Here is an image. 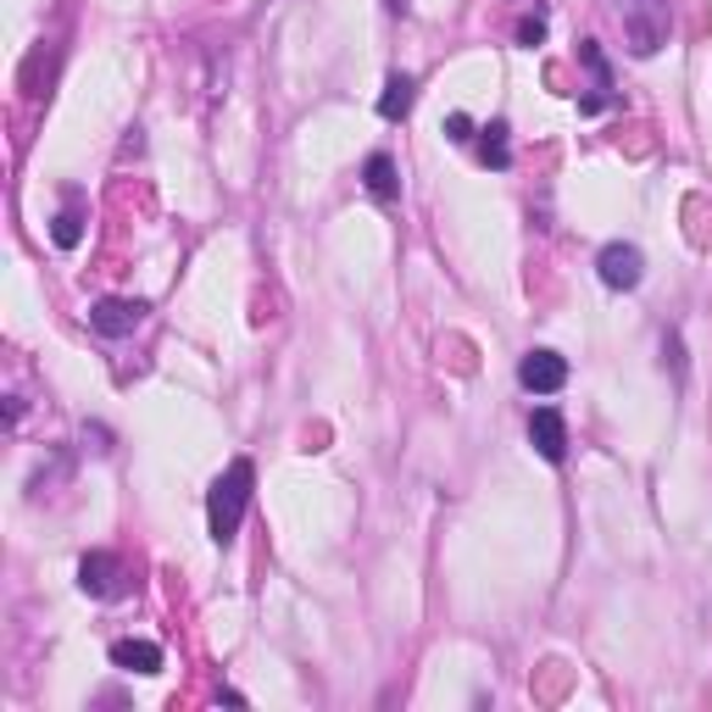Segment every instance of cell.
<instances>
[{"mask_svg":"<svg viewBox=\"0 0 712 712\" xmlns=\"http://www.w3.org/2000/svg\"><path fill=\"white\" fill-rule=\"evenodd\" d=\"M618 7V23H623V40H630V56H657L663 45H668V29H674V18H668V0H612Z\"/></svg>","mask_w":712,"mask_h":712,"instance_id":"obj_2","label":"cell"},{"mask_svg":"<svg viewBox=\"0 0 712 712\" xmlns=\"http://www.w3.org/2000/svg\"><path fill=\"white\" fill-rule=\"evenodd\" d=\"M78 585H84V596H96V601H123L129 596V563L118 552H89L78 563Z\"/></svg>","mask_w":712,"mask_h":712,"instance_id":"obj_3","label":"cell"},{"mask_svg":"<svg viewBox=\"0 0 712 712\" xmlns=\"http://www.w3.org/2000/svg\"><path fill=\"white\" fill-rule=\"evenodd\" d=\"M385 7H390V12H407V0H385Z\"/></svg>","mask_w":712,"mask_h":712,"instance_id":"obj_15","label":"cell"},{"mask_svg":"<svg viewBox=\"0 0 712 712\" xmlns=\"http://www.w3.org/2000/svg\"><path fill=\"white\" fill-rule=\"evenodd\" d=\"M445 140H452V145H468V140H474V123H468L463 112H452V118H445Z\"/></svg>","mask_w":712,"mask_h":712,"instance_id":"obj_14","label":"cell"},{"mask_svg":"<svg viewBox=\"0 0 712 712\" xmlns=\"http://www.w3.org/2000/svg\"><path fill=\"white\" fill-rule=\"evenodd\" d=\"M518 385H523L529 396H557V390L568 385V356H557V351H529L523 363H518Z\"/></svg>","mask_w":712,"mask_h":712,"instance_id":"obj_5","label":"cell"},{"mask_svg":"<svg viewBox=\"0 0 712 712\" xmlns=\"http://www.w3.org/2000/svg\"><path fill=\"white\" fill-rule=\"evenodd\" d=\"M529 440H534V452H541L546 463H563L568 457V423L557 407H534L529 412Z\"/></svg>","mask_w":712,"mask_h":712,"instance_id":"obj_7","label":"cell"},{"mask_svg":"<svg viewBox=\"0 0 712 712\" xmlns=\"http://www.w3.org/2000/svg\"><path fill=\"white\" fill-rule=\"evenodd\" d=\"M251 490H256V468H251L245 457L229 463V468L212 479V490H207V529H212L218 546H229L234 534H240L245 507H251Z\"/></svg>","mask_w":712,"mask_h":712,"instance_id":"obj_1","label":"cell"},{"mask_svg":"<svg viewBox=\"0 0 712 712\" xmlns=\"http://www.w3.org/2000/svg\"><path fill=\"white\" fill-rule=\"evenodd\" d=\"M363 185H368V196H374V201H396V196H401V178H396V162H390L385 151H374V156L363 162Z\"/></svg>","mask_w":712,"mask_h":712,"instance_id":"obj_10","label":"cell"},{"mask_svg":"<svg viewBox=\"0 0 712 712\" xmlns=\"http://www.w3.org/2000/svg\"><path fill=\"white\" fill-rule=\"evenodd\" d=\"M51 240H56L62 251H73V245L84 240V218H78V196H67V212H56V223H51Z\"/></svg>","mask_w":712,"mask_h":712,"instance_id":"obj_12","label":"cell"},{"mask_svg":"<svg viewBox=\"0 0 712 712\" xmlns=\"http://www.w3.org/2000/svg\"><path fill=\"white\" fill-rule=\"evenodd\" d=\"M541 40H546V12H534V18H523V23H518V45H529V51H534Z\"/></svg>","mask_w":712,"mask_h":712,"instance_id":"obj_13","label":"cell"},{"mask_svg":"<svg viewBox=\"0 0 712 712\" xmlns=\"http://www.w3.org/2000/svg\"><path fill=\"white\" fill-rule=\"evenodd\" d=\"M145 301H96L89 307V329H96L101 340H123V334H134L140 323H145Z\"/></svg>","mask_w":712,"mask_h":712,"instance_id":"obj_6","label":"cell"},{"mask_svg":"<svg viewBox=\"0 0 712 712\" xmlns=\"http://www.w3.org/2000/svg\"><path fill=\"white\" fill-rule=\"evenodd\" d=\"M412 101H418V78H412V73H390L385 96H379V118H385V123H401V118L412 112Z\"/></svg>","mask_w":712,"mask_h":712,"instance_id":"obj_9","label":"cell"},{"mask_svg":"<svg viewBox=\"0 0 712 712\" xmlns=\"http://www.w3.org/2000/svg\"><path fill=\"white\" fill-rule=\"evenodd\" d=\"M596 274H601L607 290H641L646 256H641V245H630V240H612V245H601V256H596Z\"/></svg>","mask_w":712,"mask_h":712,"instance_id":"obj_4","label":"cell"},{"mask_svg":"<svg viewBox=\"0 0 712 712\" xmlns=\"http://www.w3.org/2000/svg\"><path fill=\"white\" fill-rule=\"evenodd\" d=\"M162 646L156 641H112V668L123 674H162Z\"/></svg>","mask_w":712,"mask_h":712,"instance_id":"obj_8","label":"cell"},{"mask_svg":"<svg viewBox=\"0 0 712 712\" xmlns=\"http://www.w3.org/2000/svg\"><path fill=\"white\" fill-rule=\"evenodd\" d=\"M479 162L485 167H496V173H507L512 167V129L496 118L490 129H479Z\"/></svg>","mask_w":712,"mask_h":712,"instance_id":"obj_11","label":"cell"}]
</instances>
